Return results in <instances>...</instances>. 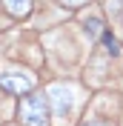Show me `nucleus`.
<instances>
[{
    "label": "nucleus",
    "mask_w": 123,
    "mask_h": 126,
    "mask_svg": "<svg viewBox=\"0 0 123 126\" xmlns=\"http://www.w3.org/2000/svg\"><path fill=\"white\" fill-rule=\"evenodd\" d=\"M17 120H20L23 126H49V120H52V112H49V94L34 92V94L20 97Z\"/></svg>",
    "instance_id": "obj_1"
},
{
    "label": "nucleus",
    "mask_w": 123,
    "mask_h": 126,
    "mask_svg": "<svg viewBox=\"0 0 123 126\" xmlns=\"http://www.w3.org/2000/svg\"><path fill=\"white\" fill-rule=\"evenodd\" d=\"M3 9H6L15 20H26V17L31 15V0H3Z\"/></svg>",
    "instance_id": "obj_4"
},
{
    "label": "nucleus",
    "mask_w": 123,
    "mask_h": 126,
    "mask_svg": "<svg viewBox=\"0 0 123 126\" xmlns=\"http://www.w3.org/2000/svg\"><path fill=\"white\" fill-rule=\"evenodd\" d=\"M60 6H66V9H77V6H83L86 0H57Z\"/></svg>",
    "instance_id": "obj_7"
},
{
    "label": "nucleus",
    "mask_w": 123,
    "mask_h": 126,
    "mask_svg": "<svg viewBox=\"0 0 123 126\" xmlns=\"http://www.w3.org/2000/svg\"><path fill=\"white\" fill-rule=\"evenodd\" d=\"M34 75L23 69H0V86L6 89L9 94H29L34 89Z\"/></svg>",
    "instance_id": "obj_2"
},
{
    "label": "nucleus",
    "mask_w": 123,
    "mask_h": 126,
    "mask_svg": "<svg viewBox=\"0 0 123 126\" xmlns=\"http://www.w3.org/2000/svg\"><path fill=\"white\" fill-rule=\"evenodd\" d=\"M49 103L57 118H69L75 109V86L69 83H52L49 86Z\"/></svg>",
    "instance_id": "obj_3"
},
{
    "label": "nucleus",
    "mask_w": 123,
    "mask_h": 126,
    "mask_svg": "<svg viewBox=\"0 0 123 126\" xmlns=\"http://www.w3.org/2000/svg\"><path fill=\"white\" fill-rule=\"evenodd\" d=\"M86 32H89V34H92V37H100V34H103V23H100L97 17H92V20H86Z\"/></svg>",
    "instance_id": "obj_6"
},
{
    "label": "nucleus",
    "mask_w": 123,
    "mask_h": 126,
    "mask_svg": "<svg viewBox=\"0 0 123 126\" xmlns=\"http://www.w3.org/2000/svg\"><path fill=\"white\" fill-rule=\"evenodd\" d=\"M80 126H112L109 120H86V123H80Z\"/></svg>",
    "instance_id": "obj_8"
},
{
    "label": "nucleus",
    "mask_w": 123,
    "mask_h": 126,
    "mask_svg": "<svg viewBox=\"0 0 123 126\" xmlns=\"http://www.w3.org/2000/svg\"><path fill=\"white\" fill-rule=\"evenodd\" d=\"M100 40H103V46H106L109 55H120V43H117V40L112 37L109 32H103V34H100Z\"/></svg>",
    "instance_id": "obj_5"
}]
</instances>
